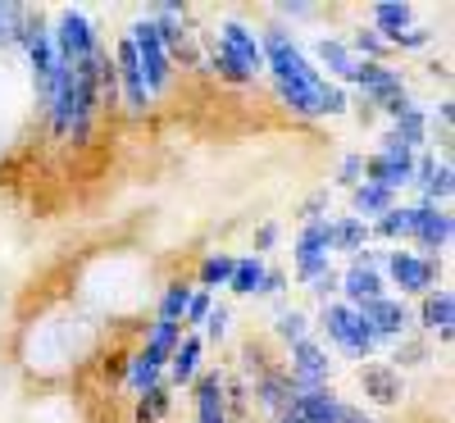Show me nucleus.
<instances>
[{
	"label": "nucleus",
	"mask_w": 455,
	"mask_h": 423,
	"mask_svg": "<svg viewBox=\"0 0 455 423\" xmlns=\"http://www.w3.org/2000/svg\"><path fill=\"white\" fill-rule=\"evenodd\" d=\"M392 141H396V146H405V150H414V146H424V141H428V119H424V109L414 105V100L396 114Z\"/></svg>",
	"instance_id": "nucleus-20"
},
{
	"label": "nucleus",
	"mask_w": 455,
	"mask_h": 423,
	"mask_svg": "<svg viewBox=\"0 0 455 423\" xmlns=\"http://www.w3.org/2000/svg\"><path fill=\"white\" fill-rule=\"evenodd\" d=\"M233 287L237 296H259V287H264V259L259 255H251V259H237V268H233Z\"/></svg>",
	"instance_id": "nucleus-26"
},
{
	"label": "nucleus",
	"mask_w": 455,
	"mask_h": 423,
	"mask_svg": "<svg viewBox=\"0 0 455 423\" xmlns=\"http://www.w3.org/2000/svg\"><path fill=\"white\" fill-rule=\"evenodd\" d=\"M360 387H364V396H369V401H378V405H396V401L405 396L401 369H396V364H387V360L364 364V369H360Z\"/></svg>",
	"instance_id": "nucleus-11"
},
{
	"label": "nucleus",
	"mask_w": 455,
	"mask_h": 423,
	"mask_svg": "<svg viewBox=\"0 0 455 423\" xmlns=\"http://www.w3.org/2000/svg\"><path fill=\"white\" fill-rule=\"evenodd\" d=\"M214 73H219V78H223V83H237V87H246V83H251V78H246V73H242V68H237L233 60H228L223 51L214 55Z\"/></svg>",
	"instance_id": "nucleus-35"
},
{
	"label": "nucleus",
	"mask_w": 455,
	"mask_h": 423,
	"mask_svg": "<svg viewBox=\"0 0 455 423\" xmlns=\"http://www.w3.org/2000/svg\"><path fill=\"white\" fill-rule=\"evenodd\" d=\"M355 196H351V205H355V219L364 223V219H383L392 205H396V196L392 191H383V187H373V182H360V187H351Z\"/></svg>",
	"instance_id": "nucleus-21"
},
{
	"label": "nucleus",
	"mask_w": 455,
	"mask_h": 423,
	"mask_svg": "<svg viewBox=\"0 0 455 423\" xmlns=\"http://www.w3.org/2000/svg\"><path fill=\"white\" fill-rule=\"evenodd\" d=\"M378 237H414V205H392L383 219H378V227H373Z\"/></svg>",
	"instance_id": "nucleus-27"
},
{
	"label": "nucleus",
	"mask_w": 455,
	"mask_h": 423,
	"mask_svg": "<svg viewBox=\"0 0 455 423\" xmlns=\"http://www.w3.org/2000/svg\"><path fill=\"white\" fill-rule=\"evenodd\" d=\"M205 332L214 337V341H223L228 337V310L219 305V310H210V319H205Z\"/></svg>",
	"instance_id": "nucleus-38"
},
{
	"label": "nucleus",
	"mask_w": 455,
	"mask_h": 423,
	"mask_svg": "<svg viewBox=\"0 0 455 423\" xmlns=\"http://www.w3.org/2000/svg\"><path fill=\"white\" fill-rule=\"evenodd\" d=\"M274 242H278V223H264V227H259V237H255V251H269Z\"/></svg>",
	"instance_id": "nucleus-40"
},
{
	"label": "nucleus",
	"mask_w": 455,
	"mask_h": 423,
	"mask_svg": "<svg viewBox=\"0 0 455 423\" xmlns=\"http://www.w3.org/2000/svg\"><path fill=\"white\" fill-rule=\"evenodd\" d=\"M364 242H369V223H360L355 214H347V219H337V223H332V251L360 255Z\"/></svg>",
	"instance_id": "nucleus-23"
},
{
	"label": "nucleus",
	"mask_w": 455,
	"mask_h": 423,
	"mask_svg": "<svg viewBox=\"0 0 455 423\" xmlns=\"http://www.w3.org/2000/svg\"><path fill=\"white\" fill-rule=\"evenodd\" d=\"M364 182L383 187V191H396V187L414 182V150H405V146H396L387 137V146L364 160Z\"/></svg>",
	"instance_id": "nucleus-4"
},
{
	"label": "nucleus",
	"mask_w": 455,
	"mask_h": 423,
	"mask_svg": "<svg viewBox=\"0 0 455 423\" xmlns=\"http://www.w3.org/2000/svg\"><path fill=\"white\" fill-rule=\"evenodd\" d=\"M310 291H315V296H323V300L337 291V274H332V268H328V274H319V278L310 283Z\"/></svg>",
	"instance_id": "nucleus-39"
},
{
	"label": "nucleus",
	"mask_w": 455,
	"mask_h": 423,
	"mask_svg": "<svg viewBox=\"0 0 455 423\" xmlns=\"http://www.w3.org/2000/svg\"><path fill=\"white\" fill-rule=\"evenodd\" d=\"M196 423H228V382L219 369L196 378Z\"/></svg>",
	"instance_id": "nucleus-13"
},
{
	"label": "nucleus",
	"mask_w": 455,
	"mask_h": 423,
	"mask_svg": "<svg viewBox=\"0 0 455 423\" xmlns=\"http://www.w3.org/2000/svg\"><path fill=\"white\" fill-rule=\"evenodd\" d=\"M178 341H182V323H160L156 319V328H150V337H146V346H141V360H150V364H169V355L178 351Z\"/></svg>",
	"instance_id": "nucleus-17"
},
{
	"label": "nucleus",
	"mask_w": 455,
	"mask_h": 423,
	"mask_svg": "<svg viewBox=\"0 0 455 423\" xmlns=\"http://www.w3.org/2000/svg\"><path fill=\"white\" fill-rule=\"evenodd\" d=\"M291 410L306 419V423H341V410H347V405H341V401L323 387V392H310V396H296Z\"/></svg>",
	"instance_id": "nucleus-18"
},
{
	"label": "nucleus",
	"mask_w": 455,
	"mask_h": 423,
	"mask_svg": "<svg viewBox=\"0 0 455 423\" xmlns=\"http://www.w3.org/2000/svg\"><path fill=\"white\" fill-rule=\"evenodd\" d=\"M337 291L347 296L341 305H351V310H355V305L378 300V296H387V291H383V274H378V268H369V264H351L347 274L337 278Z\"/></svg>",
	"instance_id": "nucleus-12"
},
{
	"label": "nucleus",
	"mask_w": 455,
	"mask_h": 423,
	"mask_svg": "<svg viewBox=\"0 0 455 423\" xmlns=\"http://www.w3.org/2000/svg\"><path fill=\"white\" fill-rule=\"evenodd\" d=\"M114 73H119V83H124V100H128V109L132 114H146V105H150V92H146V83H141V68H137V51H132V42L124 36L119 46H114Z\"/></svg>",
	"instance_id": "nucleus-10"
},
{
	"label": "nucleus",
	"mask_w": 455,
	"mask_h": 423,
	"mask_svg": "<svg viewBox=\"0 0 455 423\" xmlns=\"http://www.w3.org/2000/svg\"><path fill=\"white\" fill-rule=\"evenodd\" d=\"M287 287V274H278V268H264V287L259 291H283Z\"/></svg>",
	"instance_id": "nucleus-41"
},
{
	"label": "nucleus",
	"mask_w": 455,
	"mask_h": 423,
	"mask_svg": "<svg viewBox=\"0 0 455 423\" xmlns=\"http://www.w3.org/2000/svg\"><path fill=\"white\" fill-rule=\"evenodd\" d=\"M255 396H259V405L269 410L274 419H278V414H287V410H291L287 373H283V369H269V364H259V373H255Z\"/></svg>",
	"instance_id": "nucleus-15"
},
{
	"label": "nucleus",
	"mask_w": 455,
	"mask_h": 423,
	"mask_svg": "<svg viewBox=\"0 0 455 423\" xmlns=\"http://www.w3.org/2000/svg\"><path fill=\"white\" fill-rule=\"evenodd\" d=\"M355 315L369 323V332L378 337V346L383 341H401L405 332H410V310L401 300H392V296H378V300H369V305H355Z\"/></svg>",
	"instance_id": "nucleus-7"
},
{
	"label": "nucleus",
	"mask_w": 455,
	"mask_h": 423,
	"mask_svg": "<svg viewBox=\"0 0 455 423\" xmlns=\"http://www.w3.org/2000/svg\"><path fill=\"white\" fill-rule=\"evenodd\" d=\"M424 355H428L424 341H405V337L396 341V360H401V364H424ZM401 364H396V369H401Z\"/></svg>",
	"instance_id": "nucleus-34"
},
{
	"label": "nucleus",
	"mask_w": 455,
	"mask_h": 423,
	"mask_svg": "<svg viewBox=\"0 0 455 423\" xmlns=\"http://www.w3.org/2000/svg\"><path fill=\"white\" fill-rule=\"evenodd\" d=\"M387 46H405V51H414V46H428V28H405L401 36H392Z\"/></svg>",
	"instance_id": "nucleus-36"
},
{
	"label": "nucleus",
	"mask_w": 455,
	"mask_h": 423,
	"mask_svg": "<svg viewBox=\"0 0 455 423\" xmlns=\"http://www.w3.org/2000/svg\"><path fill=\"white\" fill-rule=\"evenodd\" d=\"M341 423H373V419H369L364 410H351V405H347V410H341Z\"/></svg>",
	"instance_id": "nucleus-42"
},
{
	"label": "nucleus",
	"mask_w": 455,
	"mask_h": 423,
	"mask_svg": "<svg viewBox=\"0 0 455 423\" xmlns=\"http://www.w3.org/2000/svg\"><path fill=\"white\" fill-rule=\"evenodd\" d=\"M351 83L373 100V105H396V100H405V83H401V73L396 68H387V64H373V60H360L355 64V73H351Z\"/></svg>",
	"instance_id": "nucleus-8"
},
{
	"label": "nucleus",
	"mask_w": 455,
	"mask_h": 423,
	"mask_svg": "<svg viewBox=\"0 0 455 423\" xmlns=\"http://www.w3.org/2000/svg\"><path fill=\"white\" fill-rule=\"evenodd\" d=\"M351 55H355V60L364 55V60H373V64H383L387 42H383V36H378L373 28H360V32H355V42H351Z\"/></svg>",
	"instance_id": "nucleus-31"
},
{
	"label": "nucleus",
	"mask_w": 455,
	"mask_h": 423,
	"mask_svg": "<svg viewBox=\"0 0 455 423\" xmlns=\"http://www.w3.org/2000/svg\"><path fill=\"white\" fill-rule=\"evenodd\" d=\"M164 414H169V387L160 382V387L141 392V401H137V423H160Z\"/></svg>",
	"instance_id": "nucleus-30"
},
{
	"label": "nucleus",
	"mask_w": 455,
	"mask_h": 423,
	"mask_svg": "<svg viewBox=\"0 0 455 423\" xmlns=\"http://www.w3.org/2000/svg\"><path fill=\"white\" fill-rule=\"evenodd\" d=\"M187 305H192V287H187V283H169L164 300H160V323H182Z\"/></svg>",
	"instance_id": "nucleus-28"
},
{
	"label": "nucleus",
	"mask_w": 455,
	"mask_h": 423,
	"mask_svg": "<svg viewBox=\"0 0 455 423\" xmlns=\"http://www.w3.org/2000/svg\"><path fill=\"white\" fill-rule=\"evenodd\" d=\"M306 328H310V319L300 315V310H287V315H278V332H283V341H287V346L306 341Z\"/></svg>",
	"instance_id": "nucleus-32"
},
{
	"label": "nucleus",
	"mask_w": 455,
	"mask_h": 423,
	"mask_svg": "<svg viewBox=\"0 0 455 423\" xmlns=\"http://www.w3.org/2000/svg\"><path fill=\"white\" fill-rule=\"evenodd\" d=\"M405 28H414V10L410 5H373V32L383 36V42L401 36Z\"/></svg>",
	"instance_id": "nucleus-22"
},
{
	"label": "nucleus",
	"mask_w": 455,
	"mask_h": 423,
	"mask_svg": "<svg viewBox=\"0 0 455 423\" xmlns=\"http://www.w3.org/2000/svg\"><path fill=\"white\" fill-rule=\"evenodd\" d=\"M319 60L328 64V73H337V78H347L351 83V73H355V55H351V46L347 42H332V36H323L319 42Z\"/></svg>",
	"instance_id": "nucleus-25"
},
{
	"label": "nucleus",
	"mask_w": 455,
	"mask_h": 423,
	"mask_svg": "<svg viewBox=\"0 0 455 423\" xmlns=\"http://www.w3.org/2000/svg\"><path fill=\"white\" fill-rule=\"evenodd\" d=\"M351 323H355V310H351V305H341V300L323 305L319 328L328 332V341H332V346H347V337H351Z\"/></svg>",
	"instance_id": "nucleus-24"
},
{
	"label": "nucleus",
	"mask_w": 455,
	"mask_h": 423,
	"mask_svg": "<svg viewBox=\"0 0 455 423\" xmlns=\"http://www.w3.org/2000/svg\"><path fill=\"white\" fill-rule=\"evenodd\" d=\"M219 51L233 60L246 78L255 83V73L264 68V51H259V36L246 28V23H223V42H219Z\"/></svg>",
	"instance_id": "nucleus-9"
},
{
	"label": "nucleus",
	"mask_w": 455,
	"mask_h": 423,
	"mask_svg": "<svg viewBox=\"0 0 455 423\" xmlns=\"http://www.w3.org/2000/svg\"><path fill=\"white\" fill-rule=\"evenodd\" d=\"M328 255H332V223L328 219H315L300 227L296 237V274L315 283L319 274H328Z\"/></svg>",
	"instance_id": "nucleus-5"
},
{
	"label": "nucleus",
	"mask_w": 455,
	"mask_h": 423,
	"mask_svg": "<svg viewBox=\"0 0 455 423\" xmlns=\"http://www.w3.org/2000/svg\"><path fill=\"white\" fill-rule=\"evenodd\" d=\"M233 268H237V259L233 255H210L205 264H201V287L205 291H214V287H228V283H233Z\"/></svg>",
	"instance_id": "nucleus-29"
},
{
	"label": "nucleus",
	"mask_w": 455,
	"mask_h": 423,
	"mask_svg": "<svg viewBox=\"0 0 455 423\" xmlns=\"http://www.w3.org/2000/svg\"><path fill=\"white\" fill-rule=\"evenodd\" d=\"M264 68H274L278 78V96L291 105V114H306V119H319V114H341L347 109V92L337 83H323L319 68H310V60L300 55V46L287 36V28H269L264 32Z\"/></svg>",
	"instance_id": "nucleus-1"
},
{
	"label": "nucleus",
	"mask_w": 455,
	"mask_h": 423,
	"mask_svg": "<svg viewBox=\"0 0 455 423\" xmlns=\"http://www.w3.org/2000/svg\"><path fill=\"white\" fill-rule=\"evenodd\" d=\"M387 274L405 296H428L437 291V259L433 255H410V251H392L387 255Z\"/></svg>",
	"instance_id": "nucleus-6"
},
{
	"label": "nucleus",
	"mask_w": 455,
	"mask_h": 423,
	"mask_svg": "<svg viewBox=\"0 0 455 423\" xmlns=\"http://www.w3.org/2000/svg\"><path fill=\"white\" fill-rule=\"evenodd\" d=\"M360 178H364V160H360V156H347V160H341V182L360 187Z\"/></svg>",
	"instance_id": "nucleus-37"
},
{
	"label": "nucleus",
	"mask_w": 455,
	"mask_h": 423,
	"mask_svg": "<svg viewBox=\"0 0 455 423\" xmlns=\"http://www.w3.org/2000/svg\"><path fill=\"white\" fill-rule=\"evenodd\" d=\"M287 373V387H291V401L296 396H310V392H323L328 387V373H332V360L319 341H296L291 346V364L283 369Z\"/></svg>",
	"instance_id": "nucleus-2"
},
{
	"label": "nucleus",
	"mask_w": 455,
	"mask_h": 423,
	"mask_svg": "<svg viewBox=\"0 0 455 423\" xmlns=\"http://www.w3.org/2000/svg\"><path fill=\"white\" fill-rule=\"evenodd\" d=\"M278 423H306V419H300L296 410H287V414H278Z\"/></svg>",
	"instance_id": "nucleus-43"
},
{
	"label": "nucleus",
	"mask_w": 455,
	"mask_h": 423,
	"mask_svg": "<svg viewBox=\"0 0 455 423\" xmlns=\"http://www.w3.org/2000/svg\"><path fill=\"white\" fill-rule=\"evenodd\" d=\"M424 251H446L451 246V210L437 205H414V237Z\"/></svg>",
	"instance_id": "nucleus-14"
},
{
	"label": "nucleus",
	"mask_w": 455,
	"mask_h": 423,
	"mask_svg": "<svg viewBox=\"0 0 455 423\" xmlns=\"http://www.w3.org/2000/svg\"><path fill=\"white\" fill-rule=\"evenodd\" d=\"M419 323L428 328V332H451V323H455V296L442 287V291H428L424 296V310H419Z\"/></svg>",
	"instance_id": "nucleus-19"
},
{
	"label": "nucleus",
	"mask_w": 455,
	"mask_h": 423,
	"mask_svg": "<svg viewBox=\"0 0 455 423\" xmlns=\"http://www.w3.org/2000/svg\"><path fill=\"white\" fill-rule=\"evenodd\" d=\"M128 42H132V51H137V68H141L146 92H164L169 78H173V60H169V51H164V42H160L156 23H137Z\"/></svg>",
	"instance_id": "nucleus-3"
},
{
	"label": "nucleus",
	"mask_w": 455,
	"mask_h": 423,
	"mask_svg": "<svg viewBox=\"0 0 455 423\" xmlns=\"http://www.w3.org/2000/svg\"><path fill=\"white\" fill-rule=\"evenodd\" d=\"M210 310H214V300H210V291H192V305H187V315H182V323H205L210 319Z\"/></svg>",
	"instance_id": "nucleus-33"
},
{
	"label": "nucleus",
	"mask_w": 455,
	"mask_h": 423,
	"mask_svg": "<svg viewBox=\"0 0 455 423\" xmlns=\"http://www.w3.org/2000/svg\"><path fill=\"white\" fill-rule=\"evenodd\" d=\"M169 382L173 387H187V382H196V369H201V337L192 332V337H182L178 341V351L169 355Z\"/></svg>",
	"instance_id": "nucleus-16"
}]
</instances>
